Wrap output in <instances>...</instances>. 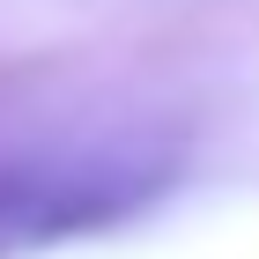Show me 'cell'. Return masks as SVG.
Masks as SVG:
<instances>
[{
  "label": "cell",
  "mask_w": 259,
  "mask_h": 259,
  "mask_svg": "<svg viewBox=\"0 0 259 259\" xmlns=\"http://www.w3.org/2000/svg\"><path fill=\"white\" fill-rule=\"evenodd\" d=\"M178 178H185V141L148 134V126L15 148L0 156V259L104 237L148 215Z\"/></svg>",
  "instance_id": "1"
}]
</instances>
